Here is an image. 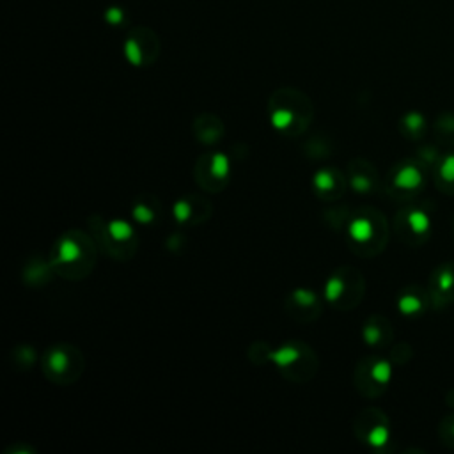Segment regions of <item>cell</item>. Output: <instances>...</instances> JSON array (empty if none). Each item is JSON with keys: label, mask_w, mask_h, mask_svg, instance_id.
<instances>
[{"label": "cell", "mask_w": 454, "mask_h": 454, "mask_svg": "<svg viewBox=\"0 0 454 454\" xmlns=\"http://www.w3.org/2000/svg\"><path fill=\"white\" fill-rule=\"evenodd\" d=\"M343 289H344L343 281L337 277H332L325 288V296L329 300H337L341 296V293H343Z\"/></svg>", "instance_id": "11"}, {"label": "cell", "mask_w": 454, "mask_h": 454, "mask_svg": "<svg viewBox=\"0 0 454 454\" xmlns=\"http://www.w3.org/2000/svg\"><path fill=\"white\" fill-rule=\"evenodd\" d=\"M388 442V430L383 426H376L375 430L369 433V444L373 448H383L385 444Z\"/></svg>", "instance_id": "9"}, {"label": "cell", "mask_w": 454, "mask_h": 454, "mask_svg": "<svg viewBox=\"0 0 454 454\" xmlns=\"http://www.w3.org/2000/svg\"><path fill=\"white\" fill-rule=\"evenodd\" d=\"M405 125L408 126L410 130H419L423 128L424 125V118L423 114H419V112H412V114H408L405 118Z\"/></svg>", "instance_id": "15"}, {"label": "cell", "mask_w": 454, "mask_h": 454, "mask_svg": "<svg viewBox=\"0 0 454 454\" xmlns=\"http://www.w3.org/2000/svg\"><path fill=\"white\" fill-rule=\"evenodd\" d=\"M394 183L398 185L399 188H405V190H413V188H417L423 183V174L412 165L403 167V169L396 174Z\"/></svg>", "instance_id": "1"}, {"label": "cell", "mask_w": 454, "mask_h": 454, "mask_svg": "<svg viewBox=\"0 0 454 454\" xmlns=\"http://www.w3.org/2000/svg\"><path fill=\"white\" fill-rule=\"evenodd\" d=\"M293 114L289 110H277L272 114V125L279 130H284L292 125Z\"/></svg>", "instance_id": "10"}, {"label": "cell", "mask_w": 454, "mask_h": 454, "mask_svg": "<svg viewBox=\"0 0 454 454\" xmlns=\"http://www.w3.org/2000/svg\"><path fill=\"white\" fill-rule=\"evenodd\" d=\"M373 378H375L376 381H380V383H387L388 380H391L392 376V369H391V364L385 361H380L376 362L375 366H373Z\"/></svg>", "instance_id": "7"}, {"label": "cell", "mask_w": 454, "mask_h": 454, "mask_svg": "<svg viewBox=\"0 0 454 454\" xmlns=\"http://www.w3.org/2000/svg\"><path fill=\"white\" fill-rule=\"evenodd\" d=\"M408 226L416 234H424L430 231L431 220L424 212H412L408 215Z\"/></svg>", "instance_id": "3"}, {"label": "cell", "mask_w": 454, "mask_h": 454, "mask_svg": "<svg viewBox=\"0 0 454 454\" xmlns=\"http://www.w3.org/2000/svg\"><path fill=\"white\" fill-rule=\"evenodd\" d=\"M351 185H354V188H355V190H357V192H368L369 187H371V185H369V181L366 180V177H362V176L354 177V181H351Z\"/></svg>", "instance_id": "22"}, {"label": "cell", "mask_w": 454, "mask_h": 454, "mask_svg": "<svg viewBox=\"0 0 454 454\" xmlns=\"http://www.w3.org/2000/svg\"><path fill=\"white\" fill-rule=\"evenodd\" d=\"M440 174L445 181H454V155L444 160L440 167Z\"/></svg>", "instance_id": "14"}, {"label": "cell", "mask_w": 454, "mask_h": 454, "mask_svg": "<svg viewBox=\"0 0 454 454\" xmlns=\"http://www.w3.org/2000/svg\"><path fill=\"white\" fill-rule=\"evenodd\" d=\"M364 337H366V341H368L369 344H375L376 341L380 339L378 329H375V326H368V329L364 330Z\"/></svg>", "instance_id": "23"}, {"label": "cell", "mask_w": 454, "mask_h": 454, "mask_svg": "<svg viewBox=\"0 0 454 454\" xmlns=\"http://www.w3.org/2000/svg\"><path fill=\"white\" fill-rule=\"evenodd\" d=\"M438 286H440V289H444V292H448V289H451L454 286V275L453 272L445 270L442 272L440 277H438Z\"/></svg>", "instance_id": "17"}, {"label": "cell", "mask_w": 454, "mask_h": 454, "mask_svg": "<svg viewBox=\"0 0 454 454\" xmlns=\"http://www.w3.org/2000/svg\"><path fill=\"white\" fill-rule=\"evenodd\" d=\"M133 215H135V219L139 220V222H148V220L153 219V213L146 206H137V208L133 210Z\"/></svg>", "instance_id": "20"}, {"label": "cell", "mask_w": 454, "mask_h": 454, "mask_svg": "<svg viewBox=\"0 0 454 454\" xmlns=\"http://www.w3.org/2000/svg\"><path fill=\"white\" fill-rule=\"evenodd\" d=\"M80 257V247L75 242H64L59 250V261L63 263H71Z\"/></svg>", "instance_id": "4"}, {"label": "cell", "mask_w": 454, "mask_h": 454, "mask_svg": "<svg viewBox=\"0 0 454 454\" xmlns=\"http://www.w3.org/2000/svg\"><path fill=\"white\" fill-rule=\"evenodd\" d=\"M350 234L355 242H368L373 236V226L368 219H355L350 224Z\"/></svg>", "instance_id": "2"}, {"label": "cell", "mask_w": 454, "mask_h": 454, "mask_svg": "<svg viewBox=\"0 0 454 454\" xmlns=\"http://www.w3.org/2000/svg\"><path fill=\"white\" fill-rule=\"evenodd\" d=\"M108 18H110V20H114L115 24H118L119 18H121V14H119V11H118V9H112L110 13H108Z\"/></svg>", "instance_id": "24"}, {"label": "cell", "mask_w": 454, "mask_h": 454, "mask_svg": "<svg viewBox=\"0 0 454 454\" xmlns=\"http://www.w3.org/2000/svg\"><path fill=\"white\" fill-rule=\"evenodd\" d=\"M295 299H296V302L302 304V305H311L312 302H314V295L309 292H305V289H299V292L295 293Z\"/></svg>", "instance_id": "21"}, {"label": "cell", "mask_w": 454, "mask_h": 454, "mask_svg": "<svg viewBox=\"0 0 454 454\" xmlns=\"http://www.w3.org/2000/svg\"><path fill=\"white\" fill-rule=\"evenodd\" d=\"M314 185L319 188V190H329V188L334 187V180L332 174L326 172V170H321V172L316 174L314 177Z\"/></svg>", "instance_id": "13"}, {"label": "cell", "mask_w": 454, "mask_h": 454, "mask_svg": "<svg viewBox=\"0 0 454 454\" xmlns=\"http://www.w3.org/2000/svg\"><path fill=\"white\" fill-rule=\"evenodd\" d=\"M212 172L217 177H226L229 172V162L224 155H217L212 162Z\"/></svg>", "instance_id": "12"}, {"label": "cell", "mask_w": 454, "mask_h": 454, "mask_svg": "<svg viewBox=\"0 0 454 454\" xmlns=\"http://www.w3.org/2000/svg\"><path fill=\"white\" fill-rule=\"evenodd\" d=\"M50 366H52V369H56V371H63V369L66 368V355L53 354L52 358H50Z\"/></svg>", "instance_id": "19"}, {"label": "cell", "mask_w": 454, "mask_h": 454, "mask_svg": "<svg viewBox=\"0 0 454 454\" xmlns=\"http://www.w3.org/2000/svg\"><path fill=\"white\" fill-rule=\"evenodd\" d=\"M126 56H128V59L132 61L133 64H139L140 63L139 46H137L133 41H128V45H126Z\"/></svg>", "instance_id": "18"}, {"label": "cell", "mask_w": 454, "mask_h": 454, "mask_svg": "<svg viewBox=\"0 0 454 454\" xmlns=\"http://www.w3.org/2000/svg\"><path fill=\"white\" fill-rule=\"evenodd\" d=\"M296 357H299V354H296V350L293 346H284L281 348V350L275 351V354H272V358H274L279 366L292 364L293 361H296Z\"/></svg>", "instance_id": "5"}, {"label": "cell", "mask_w": 454, "mask_h": 454, "mask_svg": "<svg viewBox=\"0 0 454 454\" xmlns=\"http://www.w3.org/2000/svg\"><path fill=\"white\" fill-rule=\"evenodd\" d=\"M174 217H176L180 222L187 220L188 217H190V206H188L185 201H180L176 206H174Z\"/></svg>", "instance_id": "16"}, {"label": "cell", "mask_w": 454, "mask_h": 454, "mask_svg": "<svg viewBox=\"0 0 454 454\" xmlns=\"http://www.w3.org/2000/svg\"><path fill=\"white\" fill-rule=\"evenodd\" d=\"M399 311L403 312V314L410 316V314H416V312L421 311V300L416 299V296H403V299H399V304H398Z\"/></svg>", "instance_id": "6"}, {"label": "cell", "mask_w": 454, "mask_h": 454, "mask_svg": "<svg viewBox=\"0 0 454 454\" xmlns=\"http://www.w3.org/2000/svg\"><path fill=\"white\" fill-rule=\"evenodd\" d=\"M108 231H110V234L114 236L115 239H126L132 236V227L126 222H123V220H114V222L110 224V227H108Z\"/></svg>", "instance_id": "8"}, {"label": "cell", "mask_w": 454, "mask_h": 454, "mask_svg": "<svg viewBox=\"0 0 454 454\" xmlns=\"http://www.w3.org/2000/svg\"><path fill=\"white\" fill-rule=\"evenodd\" d=\"M453 433H454V428H453Z\"/></svg>", "instance_id": "25"}]
</instances>
